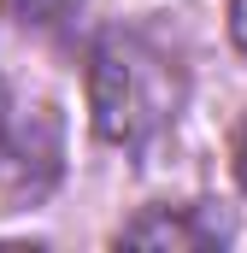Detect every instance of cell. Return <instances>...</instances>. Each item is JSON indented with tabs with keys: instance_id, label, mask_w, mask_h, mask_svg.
Instances as JSON below:
<instances>
[{
	"instance_id": "cell-1",
	"label": "cell",
	"mask_w": 247,
	"mask_h": 253,
	"mask_svg": "<svg viewBox=\"0 0 247 253\" xmlns=\"http://www.w3.org/2000/svg\"><path fill=\"white\" fill-rule=\"evenodd\" d=\"M88 106L106 141L141 147L177 118L183 106V71L165 47H153L135 30H106L88 59Z\"/></svg>"
},
{
	"instance_id": "cell-2",
	"label": "cell",
	"mask_w": 247,
	"mask_h": 253,
	"mask_svg": "<svg viewBox=\"0 0 247 253\" xmlns=\"http://www.w3.org/2000/svg\"><path fill=\"white\" fill-rule=\"evenodd\" d=\"M124 242L129 248H212V242H224V224L218 218H200L194 206H159V212H147V218H135L129 230H124Z\"/></svg>"
},
{
	"instance_id": "cell-3",
	"label": "cell",
	"mask_w": 247,
	"mask_h": 253,
	"mask_svg": "<svg viewBox=\"0 0 247 253\" xmlns=\"http://www.w3.org/2000/svg\"><path fill=\"white\" fill-rule=\"evenodd\" d=\"M12 6H18V18H24V24H59L77 0H12Z\"/></svg>"
},
{
	"instance_id": "cell-4",
	"label": "cell",
	"mask_w": 247,
	"mask_h": 253,
	"mask_svg": "<svg viewBox=\"0 0 247 253\" xmlns=\"http://www.w3.org/2000/svg\"><path fill=\"white\" fill-rule=\"evenodd\" d=\"M230 36H236V47L247 53V0H230Z\"/></svg>"
},
{
	"instance_id": "cell-5",
	"label": "cell",
	"mask_w": 247,
	"mask_h": 253,
	"mask_svg": "<svg viewBox=\"0 0 247 253\" xmlns=\"http://www.w3.org/2000/svg\"><path fill=\"white\" fill-rule=\"evenodd\" d=\"M236 183H242V194H247V124H242V135H236Z\"/></svg>"
}]
</instances>
